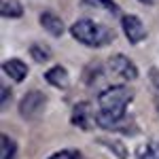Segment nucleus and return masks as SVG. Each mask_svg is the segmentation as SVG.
Masks as SVG:
<instances>
[{
	"instance_id": "obj_3",
	"label": "nucleus",
	"mask_w": 159,
	"mask_h": 159,
	"mask_svg": "<svg viewBox=\"0 0 159 159\" xmlns=\"http://www.w3.org/2000/svg\"><path fill=\"white\" fill-rule=\"evenodd\" d=\"M108 70H110V74H115V76L121 79V81H136V79H138V68H136V64L129 60V57L121 55V53L110 55Z\"/></svg>"
},
{
	"instance_id": "obj_5",
	"label": "nucleus",
	"mask_w": 159,
	"mask_h": 159,
	"mask_svg": "<svg viewBox=\"0 0 159 159\" xmlns=\"http://www.w3.org/2000/svg\"><path fill=\"white\" fill-rule=\"evenodd\" d=\"M72 125H76L79 129L89 132L93 125H98V112H93L89 102H79L72 108V117H70Z\"/></svg>"
},
{
	"instance_id": "obj_16",
	"label": "nucleus",
	"mask_w": 159,
	"mask_h": 159,
	"mask_svg": "<svg viewBox=\"0 0 159 159\" xmlns=\"http://www.w3.org/2000/svg\"><path fill=\"white\" fill-rule=\"evenodd\" d=\"M49 159H79V153L76 151H60V153L51 155Z\"/></svg>"
},
{
	"instance_id": "obj_15",
	"label": "nucleus",
	"mask_w": 159,
	"mask_h": 159,
	"mask_svg": "<svg viewBox=\"0 0 159 159\" xmlns=\"http://www.w3.org/2000/svg\"><path fill=\"white\" fill-rule=\"evenodd\" d=\"M100 142H106L108 147H112L115 155H117L119 159H125V157H127V151H123V144H121V142H115V140H100Z\"/></svg>"
},
{
	"instance_id": "obj_12",
	"label": "nucleus",
	"mask_w": 159,
	"mask_h": 159,
	"mask_svg": "<svg viewBox=\"0 0 159 159\" xmlns=\"http://www.w3.org/2000/svg\"><path fill=\"white\" fill-rule=\"evenodd\" d=\"M15 155V142L7 134L0 136V159H13Z\"/></svg>"
},
{
	"instance_id": "obj_8",
	"label": "nucleus",
	"mask_w": 159,
	"mask_h": 159,
	"mask_svg": "<svg viewBox=\"0 0 159 159\" xmlns=\"http://www.w3.org/2000/svg\"><path fill=\"white\" fill-rule=\"evenodd\" d=\"M45 81L49 85H53L55 89H68L70 87V76H68L64 66H53V68H49L45 72Z\"/></svg>"
},
{
	"instance_id": "obj_13",
	"label": "nucleus",
	"mask_w": 159,
	"mask_h": 159,
	"mask_svg": "<svg viewBox=\"0 0 159 159\" xmlns=\"http://www.w3.org/2000/svg\"><path fill=\"white\" fill-rule=\"evenodd\" d=\"M30 55L34 57L36 61H47L51 57V51H49V47H45V45H32L30 47Z\"/></svg>"
},
{
	"instance_id": "obj_19",
	"label": "nucleus",
	"mask_w": 159,
	"mask_h": 159,
	"mask_svg": "<svg viewBox=\"0 0 159 159\" xmlns=\"http://www.w3.org/2000/svg\"><path fill=\"white\" fill-rule=\"evenodd\" d=\"M157 108H159V98H157Z\"/></svg>"
},
{
	"instance_id": "obj_6",
	"label": "nucleus",
	"mask_w": 159,
	"mask_h": 159,
	"mask_svg": "<svg viewBox=\"0 0 159 159\" xmlns=\"http://www.w3.org/2000/svg\"><path fill=\"white\" fill-rule=\"evenodd\" d=\"M121 25H123V32H125L127 40H129L132 45H138L140 40H144V36H147L144 24H142L136 15H123L121 17Z\"/></svg>"
},
{
	"instance_id": "obj_14",
	"label": "nucleus",
	"mask_w": 159,
	"mask_h": 159,
	"mask_svg": "<svg viewBox=\"0 0 159 159\" xmlns=\"http://www.w3.org/2000/svg\"><path fill=\"white\" fill-rule=\"evenodd\" d=\"M87 7H98V9H106V11L110 13H119V9H117V4L112 2V0H83Z\"/></svg>"
},
{
	"instance_id": "obj_1",
	"label": "nucleus",
	"mask_w": 159,
	"mask_h": 159,
	"mask_svg": "<svg viewBox=\"0 0 159 159\" xmlns=\"http://www.w3.org/2000/svg\"><path fill=\"white\" fill-rule=\"evenodd\" d=\"M70 34L74 40L83 43L87 47H104L115 38L112 30H108L106 25L98 24V21H91V19H79L70 28Z\"/></svg>"
},
{
	"instance_id": "obj_10",
	"label": "nucleus",
	"mask_w": 159,
	"mask_h": 159,
	"mask_svg": "<svg viewBox=\"0 0 159 159\" xmlns=\"http://www.w3.org/2000/svg\"><path fill=\"white\" fill-rule=\"evenodd\" d=\"M136 159H159V138L147 144H140L136 151Z\"/></svg>"
},
{
	"instance_id": "obj_17",
	"label": "nucleus",
	"mask_w": 159,
	"mask_h": 159,
	"mask_svg": "<svg viewBox=\"0 0 159 159\" xmlns=\"http://www.w3.org/2000/svg\"><path fill=\"white\" fill-rule=\"evenodd\" d=\"M11 102V91L7 87H2V110H7V104Z\"/></svg>"
},
{
	"instance_id": "obj_2",
	"label": "nucleus",
	"mask_w": 159,
	"mask_h": 159,
	"mask_svg": "<svg viewBox=\"0 0 159 159\" xmlns=\"http://www.w3.org/2000/svg\"><path fill=\"white\" fill-rule=\"evenodd\" d=\"M132 98H134V91L127 85H112L98 96V104L100 110H106V112H125Z\"/></svg>"
},
{
	"instance_id": "obj_7",
	"label": "nucleus",
	"mask_w": 159,
	"mask_h": 159,
	"mask_svg": "<svg viewBox=\"0 0 159 159\" xmlns=\"http://www.w3.org/2000/svg\"><path fill=\"white\" fill-rule=\"evenodd\" d=\"M38 21H40V25L49 32L51 36H61L64 30H66V25H64V21H61V17H60V15H55V13H51V11H43L40 15H38Z\"/></svg>"
},
{
	"instance_id": "obj_18",
	"label": "nucleus",
	"mask_w": 159,
	"mask_h": 159,
	"mask_svg": "<svg viewBox=\"0 0 159 159\" xmlns=\"http://www.w3.org/2000/svg\"><path fill=\"white\" fill-rule=\"evenodd\" d=\"M140 2H147V4H151V2H153V0H140Z\"/></svg>"
},
{
	"instance_id": "obj_4",
	"label": "nucleus",
	"mask_w": 159,
	"mask_h": 159,
	"mask_svg": "<svg viewBox=\"0 0 159 159\" xmlns=\"http://www.w3.org/2000/svg\"><path fill=\"white\" fill-rule=\"evenodd\" d=\"M45 104H47V96L43 93V91H28L24 96V100L19 102V115L24 117V119H34L40 115V110L45 108Z\"/></svg>"
},
{
	"instance_id": "obj_11",
	"label": "nucleus",
	"mask_w": 159,
	"mask_h": 159,
	"mask_svg": "<svg viewBox=\"0 0 159 159\" xmlns=\"http://www.w3.org/2000/svg\"><path fill=\"white\" fill-rule=\"evenodd\" d=\"M0 11H2L4 17H21L24 7H21L19 0H2V9Z\"/></svg>"
},
{
	"instance_id": "obj_9",
	"label": "nucleus",
	"mask_w": 159,
	"mask_h": 159,
	"mask_svg": "<svg viewBox=\"0 0 159 159\" xmlns=\"http://www.w3.org/2000/svg\"><path fill=\"white\" fill-rule=\"evenodd\" d=\"M2 70H4V74H9V79L15 81V83H21L28 76V66L21 60H7L2 64Z\"/></svg>"
}]
</instances>
